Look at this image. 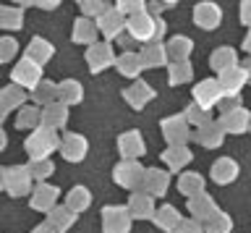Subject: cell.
<instances>
[{
    "label": "cell",
    "instance_id": "24",
    "mask_svg": "<svg viewBox=\"0 0 251 233\" xmlns=\"http://www.w3.org/2000/svg\"><path fill=\"white\" fill-rule=\"evenodd\" d=\"M74 223H76V215L71 212L66 205H58L55 209H50V212H47V225H50L55 233L71 231V228H74Z\"/></svg>",
    "mask_w": 251,
    "mask_h": 233
},
{
    "label": "cell",
    "instance_id": "11",
    "mask_svg": "<svg viewBox=\"0 0 251 233\" xmlns=\"http://www.w3.org/2000/svg\"><path fill=\"white\" fill-rule=\"evenodd\" d=\"M58 197H60V191L55 189V186L37 183V189H31L29 205H31V209H37V212H50V209L58 207Z\"/></svg>",
    "mask_w": 251,
    "mask_h": 233
},
{
    "label": "cell",
    "instance_id": "6",
    "mask_svg": "<svg viewBox=\"0 0 251 233\" xmlns=\"http://www.w3.org/2000/svg\"><path fill=\"white\" fill-rule=\"evenodd\" d=\"M11 79H13L16 87H21V89H34L37 84L42 81V68L37 63H31L29 58H21L19 63L13 66Z\"/></svg>",
    "mask_w": 251,
    "mask_h": 233
},
{
    "label": "cell",
    "instance_id": "53",
    "mask_svg": "<svg viewBox=\"0 0 251 233\" xmlns=\"http://www.w3.org/2000/svg\"><path fill=\"white\" fill-rule=\"evenodd\" d=\"M243 50L249 52V58H251V32L246 34V40H243Z\"/></svg>",
    "mask_w": 251,
    "mask_h": 233
},
{
    "label": "cell",
    "instance_id": "36",
    "mask_svg": "<svg viewBox=\"0 0 251 233\" xmlns=\"http://www.w3.org/2000/svg\"><path fill=\"white\" fill-rule=\"evenodd\" d=\"M178 191L183 194V197H188V199L204 194V176L201 173H183L178 178Z\"/></svg>",
    "mask_w": 251,
    "mask_h": 233
},
{
    "label": "cell",
    "instance_id": "49",
    "mask_svg": "<svg viewBox=\"0 0 251 233\" xmlns=\"http://www.w3.org/2000/svg\"><path fill=\"white\" fill-rule=\"evenodd\" d=\"M241 21L251 29V0H243L241 3Z\"/></svg>",
    "mask_w": 251,
    "mask_h": 233
},
{
    "label": "cell",
    "instance_id": "3",
    "mask_svg": "<svg viewBox=\"0 0 251 233\" xmlns=\"http://www.w3.org/2000/svg\"><path fill=\"white\" fill-rule=\"evenodd\" d=\"M31 176L26 165H13V168H5V176H3V189L11 194V197H26L31 194Z\"/></svg>",
    "mask_w": 251,
    "mask_h": 233
},
{
    "label": "cell",
    "instance_id": "18",
    "mask_svg": "<svg viewBox=\"0 0 251 233\" xmlns=\"http://www.w3.org/2000/svg\"><path fill=\"white\" fill-rule=\"evenodd\" d=\"M249 121H251V113L238 107V110L223 113L217 123H220V129H223L225 134H243V131H249Z\"/></svg>",
    "mask_w": 251,
    "mask_h": 233
},
{
    "label": "cell",
    "instance_id": "42",
    "mask_svg": "<svg viewBox=\"0 0 251 233\" xmlns=\"http://www.w3.org/2000/svg\"><path fill=\"white\" fill-rule=\"evenodd\" d=\"M26 170H29L31 181H39V183H45V178H50V176H52L55 165H52L50 160H29Z\"/></svg>",
    "mask_w": 251,
    "mask_h": 233
},
{
    "label": "cell",
    "instance_id": "52",
    "mask_svg": "<svg viewBox=\"0 0 251 233\" xmlns=\"http://www.w3.org/2000/svg\"><path fill=\"white\" fill-rule=\"evenodd\" d=\"M243 71H246V81L251 84V58L246 60V63H243Z\"/></svg>",
    "mask_w": 251,
    "mask_h": 233
},
{
    "label": "cell",
    "instance_id": "43",
    "mask_svg": "<svg viewBox=\"0 0 251 233\" xmlns=\"http://www.w3.org/2000/svg\"><path fill=\"white\" fill-rule=\"evenodd\" d=\"M183 118H186V123H188V126H191V123H194V126H204V123H209L212 118H209V110H204V107H199V105H188L186 107V113H183Z\"/></svg>",
    "mask_w": 251,
    "mask_h": 233
},
{
    "label": "cell",
    "instance_id": "56",
    "mask_svg": "<svg viewBox=\"0 0 251 233\" xmlns=\"http://www.w3.org/2000/svg\"><path fill=\"white\" fill-rule=\"evenodd\" d=\"M3 176H5V168H0V189H3Z\"/></svg>",
    "mask_w": 251,
    "mask_h": 233
},
{
    "label": "cell",
    "instance_id": "54",
    "mask_svg": "<svg viewBox=\"0 0 251 233\" xmlns=\"http://www.w3.org/2000/svg\"><path fill=\"white\" fill-rule=\"evenodd\" d=\"M5 144H8V139H5V131L0 129V150H5Z\"/></svg>",
    "mask_w": 251,
    "mask_h": 233
},
{
    "label": "cell",
    "instance_id": "34",
    "mask_svg": "<svg viewBox=\"0 0 251 233\" xmlns=\"http://www.w3.org/2000/svg\"><path fill=\"white\" fill-rule=\"evenodd\" d=\"M24 100H26V92L16 84H8L5 89H0V107L8 113V110H21L24 107Z\"/></svg>",
    "mask_w": 251,
    "mask_h": 233
},
{
    "label": "cell",
    "instance_id": "46",
    "mask_svg": "<svg viewBox=\"0 0 251 233\" xmlns=\"http://www.w3.org/2000/svg\"><path fill=\"white\" fill-rule=\"evenodd\" d=\"M16 52H19V45H16L13 37H0V63L13 60Z\"/></svg>",
    "mask_w": 251,
    "mask_h": 233
},
{
    "label": "cell",
    "instance_id": "16",
    "mask_svg": "<svg viewBox=\"0 0 251 233\" xmlns=\"http://www.w3.org/2000/svg\"><path fill=\"white\" fill-rule=\"evenodd\" d=\"M217 84H220V89H223V95H238V92L249 84L243 66H233V68H227V71H223L217 76Z\"/></svg>",
    "mask_w": 251,
    "mask_h": 233
},
{
    "label": "cell",
    "instance_id": "44",
    "mask_svg": "<svg viewBox=\"0 0 251 233\" xmlns=\"http://www.w3.org/2000/svg\"><path fill=\"white\" fill-rule=\"evenodd\" d=\"M115 11L121 13L126 21H128V19H133V16H139V13H144L147 5L141 3V0H121V3L115 5Z\"/></svg>",
    "mask_w": 251,
    "mask_h": 233
},
{
    "label": "cell",
    "instance_id": "51",
    "mask_svg": "<svg viewBox=\"0 0 251 233\" xmlns=\"http://www.w3.org/2000/svg\"><path fill=\"white\" fill-rule=\"evenodd\" d=\"M31 233H55V231H52V228H50V225H47V223H42V225H37V228L31 231Z\"/></svg>",
    "mask_w": 251,
    "mask_h": 233
},
{
    "label": "cell",
    "instance_id": "10",
    "mask_svg": "<svg viewBox=\"0 0 251 233\" xmlns=\"http://www.w3.org/2000/svg\"><path fill=\"white\" fill-rule=\"evenodd\" d=\"M94 24H97V32H100V34H105V42H107V40H121V34L126 32V19L115 11V5H113L110 11L102 13V16L94 21Z\"/></svg>",
    "mask_w": 251,
    "mask_h": 233
},
{
    "label": "cell",
    "instance_id": "29",
    "mask_svg": "<svg viewBox=\"0 0 251 233\" xmlns=\"http://www.w3.org/2000/svg\"><path fill=\"white\" fill-rule=\"evenodd\" d=\"M154 225L160 231H168V233H176V228L180 225V220H183V217H180V212L176 207H170V205H162V207H157V212H154Z\"/></svg>",
    "mask_w": 251,
    "mask_h": 233
},
{
    "label": "cell",
    "instance_id": "9",
    "mask_svg": "<svg viewBox=\"0 0 251 233\" xmlns=\"http://www.w3.org/2000/svg\"><path fill=\"white\" fill-rule=\"evenodd\" d=\"M220 100H223V89H220L217 79H204L194 87V105L204 107V110L217 107Z\"/></svg>",
    "mask_w": 251,
    "mask_h": 233
},
{
    "label": "cell",
    "instance_id": "50",
    "mask_svg": "<svg viewBox=\"0 0 251 233\" xmlns=\"http://www.w3.org/2000/svg\"><path fill=\"white\" fill-rule=\"evenodd\" d=\"M165 29H168V26H165V21H162L160 16H157V24H154V42H162Z\"/></svg>",
    "mask_w": 251,
    "mask_h": 233
},
{
    "label": "cell",
    "instance_id": "30",
    "mask_svg": "<svg viewBox=\"0 0 251 233\" xmlns=\"http://www.w3.org/2000/svg\"><path fill=\"white\" fill-rule=\"evenodd\" d=\"M52 52H55V50H52V45H50V42L42 40V37H34V40L29 42L26 55H24V58H29L31 63H37L39 68H42V66L47 63V60L52 58Z\"/></svg>",
    "mask_w": 251,
    "mask_h": 233
},
{
    "label": "cell",
    "instance_id": "45",
    "mask_svg": "<svg viewBox=\"0 0 251 233\" xmlns=\"http://www.w3.org/2000/svg\"><path fill=\"white\" fill-rule=\"evenodd\" d=\"M78 8L84 11V19H89V16H102V13L105 11H110L113 8V5L110 3H102V0H81V3H78Z\"/></svg>",
    "mask_w": 251,
    "mask_h": 233
},
{
    "label": "cell",
    "instance_id": "31",
    "mask_svg": "<svg viewBox=\"0 0 251 233\" xmlns=\"http://www.w3.org/2000/svg\"><path fill=\"white\" fill-rule=\"evenodd\" d=\"M160 157L165 160V165H168L170 170H183L188 162L194 160V155H191V150L188 147H168Z\"/></svg>",
    "mask_w": 251,
    "mask_h": 233
},
{
    "label": "cell",
    "instance_id": "20",
    "mask_svg": "<svg viewBox=\"0 0 251 233\" xmlns=\"http://www.w3.org/2000/svg\"><path fill=\"white\" fill-rule=\"evenodd\" d=\"M194 139L204 147V150H217V147L225 142V131L220 129L217 121H209V123H204V126L196 131Z\"/></svg>",
    "mask_w": 251,
    "mask_h": 233
},
{
    "label": "cell",
    "instance_id": "27",
    "mask_svg": "<svg viewBox=\"0 0 251 233\" xmlns=\"http://www.w3.org/2000/svg\"><path fill=\"white\" fill-rule=\"evenodd\" d=\"M97 24H94L92 19H76V24H74V34H71V40H74L76 45H86V48H89V45H94L97 42Z\"/></svg>",
    "mask_w": 251,
    "mask_h": 233
},
{
    "label": "cell",
    "instance_id": "28",
    "mask_svg": "<svg viewBox=\"0 0 251 233\" xmlns=\"http://www.w3.org/2000/svg\"><path fill=\"white\" fill-rule=\"evenodd\" d=\"M139 58H141V66L144 68H160V66L168 63V50H165L162 42H149L147 48L139 52Z\"/></svg>",
    "mask_w": 251,
    "mask_h": 233
},
{
    "label": "cell",
    "instance_id": "22",
    "mask_svg": "<svg viewBox=\"0 0 251 233\" xmlns=\"http://www.w3.org/2000/svg\"><path fill=\"white\" fill-rule=\"evenodd\" d=\"M123 97H126V103H128L133 110H141L149 100H154V89L152 87H147L144 81H133L128 89L123 92Z\"/></svg>",
    "mask_w": 251,
    "mask_h": 233
},
{
    "label": "cell",
    "instance_id": "4",
    "mask_svg": "<svg viewBox=\"0 0 251 233\" xmlns=\"http://www.w3.org/2000/svg\"><path fill=\"white\" fill-rule=\"evenodd\" d=\"M162 136L168 139V147H188V139H191V126L186 123L183 115H170L160 123Z\"/></svg>",
    "mask_w": 251,
    "mask_h": 233
},
{
    "label": "cell",
    "instance_id": "2",
    "mask_svg": "<svg viewBox=\"0 0 251 233\" xmlns=\"http://www.w3.org/2000/svg\"><path fill=\"white\" fill-rule=\"evenodd\" d=\"M144 173L147 170L139 165V162H118L115 170H113V178L118 186H123V189L128 191H141L144 189Z\"/></svg>",
    "mask_w": 251,
    "mask_h": 233
},
{
    "label": "cell",
    "instance_id": "15",
    "mask_svg": "<svg viewBox=\"0 0 251 233\" xmlns=\"http://www.w3.org/2000/svg\"><path fill=\"white\" fill-rule=\"evenodd\" d=\"M223 21V11L217 3H199L194 8V24L199 29H217Z\"/></svg>",
    "mask_w": 251,
    "mask_h": 233
},
{
    "label": "cell",
    "instance_id": "38",
    "mask_svg": "<svg viewBox=\"0 0 251 233\" xmlns=\"http://www.w3.org/2000/svg\"><path fill=\"white\" fill-rule=\"evenodd\" d=\"M31 100H34L37 105H52L58 103V84L52 81H39L34 89H31Z\"/></svg>",
    "mask_w": 251,
    "mask_h": 233
},
{
    "label": "cell",
    "instance_id": "47",
    "mask_svg": "<svg viewBox=\"0 0 251 233\" xmlns=\"http://www.w3.org/2000/svg\"><path fill=\"white\" fill-rule=\"evenodd\" d=\"M220 110L223 113H230V110H238L241 107V95H223V100H220Z\"/></svg>",
    "mask_w": 251,
    "mask_h": 233
},
{
    "label": "cell",
    "instance_id": "12",
    "mask_svg": "<svg viewBox=\"0 0 251 233\" xmlns=\"http://www.w3.org/2000/svg\"><path fill=\"white\" fill-rule=\"evenodd\" d=\"M147 150L144 139H141L139 131H126V134L118 136V152L126 162H136V157H141Z\"/></svg>",
    "mask_w": 251,
    "mask_h": 233
},
{
    "label": "cell",
    "instance_id": "40",
    "mask_svg": "<svg viewBox=\"0 0 251 233\" xmlns=\"http://www.w3.org/2000/svg\"><path fill=\"white\" fill-rule=\"evenodd\" d=\"M201 228H204V233H230L233 220H230V215H225L223 209H220V212L212 215L209 220L201 225Z\"/></svg>",
    "mask_w": 251,
    "mask_h": 233
},
{
    "label": "cell",
    "instance_id": "26",
    "mask_svg": "<svg viewBox=\"0 0 251 233\" xmlns=\"http://www.w3.org/2000/svg\"><path fill=\"white\" fill-rule=\"evenodd\" d=\"M115 68H118L121 76H126V79H136V76L144 71L139 52H131V50H126V52H121V55L115 58Z\"/></svg>",
    "mask_w": 251,
    "mask_h": 233
},
{
    "label": "cell",
    "instance_id": "55",
    "mask_svg": "<svg viewBox=\"0 0 251 233\" xmlns=\"http://www.w3.org/2000/svg\"><path fill=\"white\" fill-rule=\"evenodd\" d=\"M3 121H5V110L0 107V129H3Z\"/></svg>",
    "mask_w": 251,
    "mask_h": 233
},
{
    "label": "cell",
    "instance_id": "41",
    "mask_svg": "<svg viewBox=\"0 0 251 233\" xmlns=\"http://www.w3.org/2000/svg\"><path fill=\"white\" fill-rule=\"evenodd\" d=\"M194 76V68L191 63H170V71H168V81L173 87H180V84H188Z\"/></svg>",
    "mask_w": 251,
    "mask_h": 233
},
{
    "label": "cell",
    "instance_id": "39",
    "mask_svg": "<svg viewBox=\"0 0 251 233\" xmlns=\"http://www.w3.org/2000/svg\"><path fill=\"white\" fill-rule=\"evenodd\" d=\"M21 24H24V11L21 8H13V5L0 8V29H3V32H16V29H21Z\"/></svg>",
    "mask_w": 251,
    "mask_h": 233
},
{
    "label": "cell",
    "instance_id": "23",
    "mask_svg": "<svg viewBox=\"0 0 251 233\" xmlns=\"http://www.w3.org/2000/svg\"><path fill=\"white\" fill-rule=\"evenodd\" d=\"M235 178H238V162L230 160V157L215 160V165H212V181L225 186V183H233Z\"/></svg>",
    "mask_w": 251,
    "mask_h": 233
},
{
    "label": "cell",
    "instance_id": "48",
    "mask_svg": "<svg viewBox=\"0 0 251 233\" xmlns=\"http://www.w3.org/2000/svg\"><path fill=\"white\" fill-rule=\"evenodd\" d=\"M176 233H204V228H201V223H196V220H180Z\"/></svg>",
    "mask_w": 251,
    "mask_h": 233
},
{
    "label": "cell",
    "instance_id": "32",
    "mask_svg": "<svg viewBox=\"0 0 251 233\" xmlns=\"http://www.w3.org/2000/svg\"><path fill=\"white\" fill-rule=\"evenodd\" d=\"M81 100H84V89L76 79H66L58 84V103L68 107V105H78Z\"/></svg>",
    "mask_w": 251,
    "mask_h": 233
},
{
    "label": "cell",
    "instance_id": "35",
    "mask_svg": "<svg viewBox=\"0 0 251 233\" xmlns=\"http://www.w3.org/2000/svg\"><path fill=\"white\" fill-rule=\"evenodd\" d=\"M89 205H92V194H89V189H84V186H74V189L66 194V207L74 215L89 209Z\"/></svg>",
    "mask_w": 251,
    "mask_h": 233
},
{
    "label": "cell",
    "instance_id": "7",
    "mask_svg": "<svg viewBox=\"0 0 251 233\" xmlns=\"http://www.w3.org/2000/svg\"><path fill=\"white\" fill-rule=\"evenodd\" d=\"M102 231L105 233H128L131 231V215L121 205H110L102 209Z\"/></svg>",
    "mask_w": 251,
    "mask_h": 233
},
{
    "label": "cell",
    "instance_id": "17",
    "mask_svg": "<svg viewBox=\"0 0 251 233\" xmlns=\"http://www.w3.org/2000/svg\"><path fill=\"white\" fill-rule=\"evenodd\" d=\"M168 186H170V178L165 170L160 168H147V173H144V194H149V197H165L168 194Z\"/></svg>",
    "mask_w": 251,
    "mask_h": 233
},
{
    "label": "cell",
    "instance_id": "33",
    "mask_svg": "<svg viewBox=\"0 0 251 233\" xmlns=\"http://www.w3.org/2000/svg\"><path fill=\"white\" fill-rule=\"evenodd\" d=\"M233 66H238V55H235L233 48H217L209 55V68L217 71V74H223V71H227V68H233Z\"/></svg>",
    "mask_w": 251,
    "mask_h": 233
},
{
    "label": "cell",
    "instance_id": "1",
    "mask_svg": "<svg viewBox=\"0 0 251 233\" xmlns=\"http://www.w3.org/2000/svg\"><path fill=\"white\" fill-rule=\"evenodd\" d=\"M60 147V139L55 131L39 126L31 131V136H26V142H24V150H26V155L31 160H47L50 155Z\"/></svg>",
    "mask_w": 251,
    "mask_h": 233
},
{
    "label": "cell",
    "instance_id": "14",
    "mask_svg": "<svg viewBox=\"0 0 251 233\" xmlns=\"http://www.w3.org/2000/svg\"><path fill=\"white\" fill-rule=\"evenodd\" d=\"M58 150L68 162H81L86 157V152H89V144H86V139L81 134H66Z\"/></svg>",
    "mask_w": 251,
    "mask_h": 233
},
{
    "label": "cell",
    "instance_id": "19",
    "mask_svg": "<svg viewBox=\"0 0 251 233\" xmlns=\"http://www.w3.org/2000/svg\"><path fill=\"white\" fill-rule=\"evenodd\" d=\"M188 212H191V220L196 223H207L215 212H220L215 199L209 197V194H199V197L188 199Z\"/></svg>",
    "mask_w": 251,
    "mask_h": 233
},
{
    "label": "cell",
    "instance_id": "8",
    "mask_svg": "<svg viewBox=\"0 0 251 233\" xmlns=\"http://www.w3.org/2000/svg\"><path fill=\"white\" fill-rule=\"evenodd\" d=\"M86 66H89V71H94V74H100V71H105V68L115 66L113 45H110V42H94V45H89V50H86Z\"/></svg>",
    "mask_w": 251,
    "mask_h": 233
},
{
    "label": "cell",
    "instance_id": "5",
    "mask_svg": "<svg viewBox=\"0 0 251 233\" xmlns=\"http://www.w3.org/2000/svg\"><path fill=\"white\" fill-rule=\"evenodd\" d=\"M154 24H157V16H152L149 11L139 13V16H133L126 21V32H128L131 40L136 42H154Z\"/></svg>",
    "mask_w": 251,
    "mask_h": 233
},
{
    "label": "cell",
    "instance_id": "21",
    "mask_svg": "<svg viewBox=\"0 0 251 233\" xmlns=\"http://www.w3.org/2000/svg\"><path fill=\"white\" fill-rule=\"evenodd\" d=\"M165 50H168V60H173V63H188V55H191V50H194V42L188 40V37L178 34V37H170L168 45H165Z\"/></svg>",
    "mask_w": 251,
    "mask_h": 233
},
{
    "label": "cell",
    "instance_id": "37",
    "mask_svg": "<svg viewBox=\"0 0 251 233\" xmlns=\"http://www.w3.org/2000/svg\"><path fill=\"white\" fill-rule=\"evenodd\" d=\"M42 126V110H39L37 105H29V107H21L19 115H16V129H39Z\"/></svg>",
    "mask_w": 251,
    "mask_h": 233
},
{
    "label": "cell",
    "instance_id": "25",
    "mask_svg": "<svg viewBox=\"0 0 251 233\" xmlns=\"http://www.w3.org/2000/svg\"><path fill=\"white\" fill-rule=\"evenodd\" d=\"M66 121H68V107L63 103H52V105L42 107V126L45 129L58 131V129L66 126Z\"/></svg>",
    "mask_w": 251,
    "mask_h": 233
},
{
    "label": "cell",
    "instance_id": "13",
    "mask_svg": "<svg viewBox=\"0 0 251 233\" xmlns=\"http://www.w3.org/2000/svg\"><path fill=\"white\" fill-rule=\"evenodd\" d=\"M128 215H131V220H152L154 212H157V207H154V199L149 197V194L144 191H133L131 194V199H128Z\"/></svg>",
    "mask_w": 251,
    "mask_h": 233
},
{
    "label": "cell",
    "instance_id": "57",
    "mask_svg": "<svg viewBox=\"0 0 251 233\" xmlns=\"http://www.w3.org/2000/svg\"><path fill=\"white\" fill-rule=\"evenodd\" d=\"M249 131H251V121H249Z\"/></svg>",
    "mask_w": 251,
    "mask_h": 233
}]
</instances>
